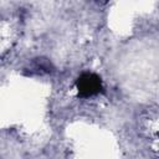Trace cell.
<instances>
[{
  "mask_svg": "<svg viewBox=\"0 0 159 159\" xmlns=\"http://www.w3.org/2000/svg\"><path fill=\"white\" fill-rule=\"evenodd\" d=\"M76 89L78 97L88 98L103 92V82L101 77L92 72H84L76 80Z\"/></svg>",
  "mask_w": 159,
  "mask_h": 159,
  "instance_id": "6da1fadb",
  "label": "cell"
}]
</instances>
